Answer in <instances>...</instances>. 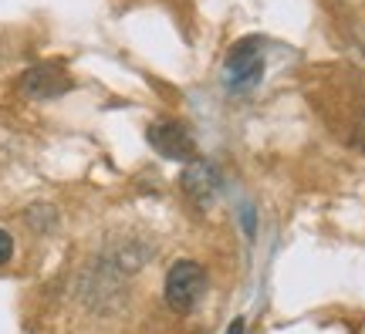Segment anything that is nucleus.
I'll return each instance as SVG.
<instances>
[{
  "instance_id": "obj_1",
  "label": "nucleus",
  "mask_w": 365,
  "mask_h": 334,
  "mask_svg": "<svg viewBox=\"0 0 365 334\" xmlns=\"http://www.w3.org/2000/svg\"><path fill=\"white\" fill-rule=\"evenodd\" d=\"M207 294V270L203 263L182 257L166 270V281H163V301L173 314H190V310L203 301Z\"/></svg>"
},
{
  "instance_id": "obj_2",
  "label": "nucleus",
  "mask_w": 365,
  "mask_h": 334,
  "mask_svg": "<svg viewBox=\"0 0 365 334\" xmlns=\"http://www.w3.org/2000/svg\"><path fill=\"white\" fill-rule=\"evenodd\" d=\"M145 139L156 149L163 159H173V162H196V142L190 135V129L182 122H170V118H159L145 129Z\"/></svg>"
},
{
  "instance_id": "obj_3",
  "label": "nucleus",
  "mask_w": 365,
  "mask_h": 334,
  "mask_svg": "<svg viewBox=\"0 0 365 334\" xmlns=\"http://www.w3.org/2000/svg\"><path fill=\"white\" fill-rule=\"evenodd\" d=\"M17 88L24 98H34V102H48V98H61L65 91L75 88V81L68 78V71L61 65H34L27 68Z\"/></svg>"
},
{
  "instance_id": "obj_4",
  "label": "nucleus",
  "mask_w": 365,
  "mask_h": 334,
  "mask_svg": "<svg viewBox=\"0 0 365 334\" xmlns=\"http://www.w3.org/2000/svg\"><path fill=\"white\" fill-rule=\"evenodd\" d=\"M264 71V41L261 38H244L237 41L230 54H227V81L234 88H247L254 85Z\"/></svg>"
},
{
  "instance_id": "obj_5",
  "label": "nucleus",
  "mask_w": 365,
  "mask_h": 334,
  "mask_svg": "<svg viewBox=\"0 0 365 334\" xmlns=\"http://www.w3.org/2000/svg\"><path fill=\"white\" fill-rule=\"evenodd\" d=\"M180 186H182V193L190 196L196 206H203V209H207L210 199H213V193H217V186H220V176H217V169L213 166H207V162H200V159H196V162L186 166Z\"/></svg>"
},
{
  "instance_id": "obj_6",
  "label": "nucleus",
  "mask_w": 365,
  "mask_h": 334,
  "mask_svg": "<svg viewBox=\"0 0 365 334\" xmlns=\"http://www.w3.org/2000/svg\"><path fill=\"white\" fill-rule=\"evenodd\" d=\"M11 257H14V236L0 226V267H4V263H11Z\"/></svg>"
},
{
  "instance_id": "obj_7",
  "label": "nucleus",
  "mask_w": 365,
  "mask_h": 334,
  "mask_svg": "<svg viewBox=\"0 0 365 334\" xmlns=\"http://www.w3.org/2000/svg\"><path fill=\"white\" fill-rule=\"evenodd\" d=\"M240 331H244V321H237V324H230V331H227V334H240Z\"/></svg>"
}]
</instances>
